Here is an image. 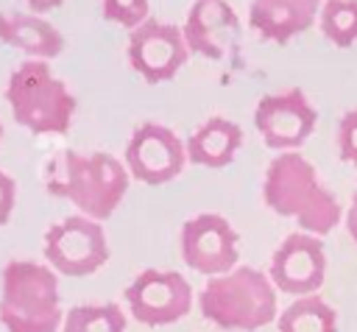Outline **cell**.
Instances as JSON below:
<instances>
[{"label":"cell","instance_id":"obj_1","mask_svg":"<svg viewBox=\"0 0 357 332\" xmlns=\"http://www.w3.org/2000/svg\"><path fill=\"white\" fill-rule=\"evenodd\" d=\"M262 198L271 212L298 223V232L326 237L343 218V206L332 190L318 181L315 167L298 151L271 159L262 179Z\"/></svg>","mask_w":357,"mask_h":332},{"label":"cell","instance_id":"obj_2","mask_svg":"<svg viewBox=\"0 0 357 332\" xmlns=\"http://www.w3.org/2000/svg\"><path fill=\"white\" fill-rule=\"evenodd\" d=\"M128 167L106 153L61 151L45 167V187L50 195L70 201L78 215L103 223L128 193Z\"/></svg>","mask_w":357,"mask_h":332},{"label":"cell","instance_id":"obj_3","mask_svg":"<svg viewBox=\"0 0 357 332\" xmlns=\"http://www.w3.org/2000/svg\"><path fill=\"white\" fill-rule=\"evenodd\" d=\"M198 310L220 329L254 332L276 321V287L259 268L237 265L223 276L206 279L198 293Z\"/></svg>","mask_w":357,"mask_h":332},{"label":"cell","instance_id":"obj_4","mask_svg":"<svg viewBox=\"0 0 357 332\" xmlns=\"http://www.w3.org/2000/svg\"><path fill=\"white\" fill-rule=\"evenodd\" d=\"M0 324L6 332H56L64 324L59 276L50 265L11 259L3 268Z\"/></svg>","mask_w":357,"mask_h":332},{"label":"cell","instance_id":"obj_5","mask_svg":"<svg viewBox=\"0 0 357 332\" xmlns=\"http://www.w3.org/2000/svg\"><path fill=\"white\" fill-rule=\"evenodd\" d=\"M6 100L14 120L33 134H67L78 109L67 84L39 59H25L14 67L6 81Z\"/></svg>","mask_w":357,"mask_h":332},{"label":"cell","instance_id":"obj_6","mask_svg":"<svg viewBox=\"0 0 357 332\" xmlns=\"http://www.w3.org/2000/svg\"><path fill=\"white\" fill-rule=\"evenodd\" d=\"M45 259L56 273L89 276L109 259V240L103 223L70 215L45 232Z\"/></svg>","mask_w":357,"mask_h":332},{"label":"cell","instance_id":"obj_7","mask_svg":"<svg viewBox=\"0 0 357 332\" xmlns=\"http://www.w3.org/2000/svg\"><path fill=\"white\" fill-rule=\"evenodd\" d=\"M192 301V287L178 271L148 268L137 273L134 282L126 287L128 312L145 326H170L181 321L190 312Z\"/></svg>","mask_w":357,"mask_h":332},{"label":"cell","instance_id":"obj_8","mask_svg":"<svg viewBox=\"0 0 357 332\" xmlns=\"http://www.w3.org/2000/svg\"><path fill=\"white\" fill-rule=\"evenodd\" d=\"M187 165V145L184 139L153 120L139 123L126 145V167L128 176L148 184V187H159L170 179H176Z\"/></svg>","mask_w":357,"mask_h":332},{"label":"cell","instance_id":"obj_9","mask_svg":"<svg viewBox=\"0 0 357 332\" xmlns=\"http://www.w3.org/2000/svg\"><path fill=\"white\" fill-rule=\"evenodd\" d=\"M190 59L184 33L173 22L148 17L139 28L128 33V64L148 84H162L176 78V73Z\"/></svg>","mask_w":357,"mask_h":332},{"label":"cell","instance_id":"obj_10","mask_svg":"<svg viewBox=\"0 0 357 332\" xmlns=\"http://www.w3.org/2000/svg\"><path fill=\"white\" fill-rule=\"evenodd\" d=\"M315 120H318V112L301 89L262 95L254 109V126L259 137L265 139L268 148L279 153L301 148L310 139Z\"/></svg>","mask_w":357,"mask_h":332},{"label":"cell","instance_id":"obj_11","mask_svg":"<svg viewBox=\"0 0 357 332\" xmlns=\"http://www.w3.org/2000/svg\"><path fill=\"white\" fill-rule=\"evenodd\" d=\"M237 257H240V237L223 215L204 212L181 226V259L192 271L209 279L223 276L237 268Z\"/></svg>","mask_w":357,"mask_h":332},{"label":"cell","instance_id":"obj_12","mask_svg":"<svg viewBox=\"0 0 357 332\" xmlns=\"http://www.w3.org/2000/svg\"><path fill=\"white\" fill-rule=\"evenodd\" d=\"M268 276L276 290L296 299L315 296L326 279V251L324 240L307 232H293L271 257Z\"/></svg>","mask_w":357,"mask_h":332},{"label":"cell","instance_id":"obj_13","mask_svg":"<svg viewBox=\"0 0 357 332\" xmlns=\"http://www.w3.org/2000/svg\"><path fill=\"white\" fill-rule=\"evenodd\" d=\"M237 14L226 0H195L181 25L190 53L204 59H223L229 45L237 39Z\"/></svg>","mask_w":357,"mask_h":332},{"label":"cell","instance_id":"obj_14","mask_svg":"<svg viewBox=\"0 0 357 332\" xmlns=\"http://www.w3.org/2000/svg\"><path fill=\"white\" fill-rule=\"evenodd\" d=\"M324 0H251L248 25L268 42L284 45L312 28Z\"/></svg>","mask_w":357,"mask_h":332},{"label":"cell","instance_id":"obj_15","mask_svg":"<svg viewBox=\"0 0 357 332\" xmlns=\"http://www.w3.org/2000/svg\"><path fill=\"white\" fill-rule=\"evenodd\" d=\"M0 42L39 61L56 59L64 50V36L53 22H47L39 14L17 11V8H0Z\"/></svg>","mask_w":357,"mask_h":332},{"label":"cell","instance_id":"obj_16","mask_svg":"<svg viewBox=\"0 0 357 332\" xmlns=\"http://www.w3.org/2000/svg\"><path fill=\"white\" fill-rule=\"evenodd\" d=\"M184 145H187V159L192 165L226 167L243 145V128L229 117H209L190 134Z\"/></svg>","mask_w":357,"mask_h":332},{"label":"cell","instance_id":"obj_17","mask_svg":"<svg viewBox=\"0 0 357 332\" xmlns=\"http://www.w3.org/2000/svg\"><path fill=\"white\" fill-rule=\"evenodd\" d=\"M279 332H337V312L318 293L293 299L276 321Z\"/></svg>","mask_w":357,"mask_h":332},{"label":"cell","instance_id":"obj_18","mask_svg":"<svg viewBox=\"0 0 357 332\" xmlns=\"http://www.w3.org/2000/svg\"><path fill=\"white\" fill-rule=\"evenodd\" d=\"M61 332H126V315L117 304H78L64 312Z\"/></svg>","mask_w":357,"mask_h":332},{"label":"cell","instance_id":"obj_19","mask_svg":"<svg viewBox=\"0 0 357 332\" xmlns=\"http://www.w3.org/2000/svg\"><path fill=\"white\" fill-rule=\"evenodd\" d=\"M318 25L335 47H351L357 42V0H324Z\"/></svg>","mask_w":357,"mask_h":332},{"label":"cell","instance_id":"obj_20","mask_svg":"<svg viewBox=\"0 0 357 332\" xmlns=\"http://www.w3.org/2000/svg\"><path fill=\"white\" fill-rule=\"evenodd\" d=\"M148 8H151L148 0H100L103 20L117 22V25H123L128 31L139 28L148 20Z\"/></svg>","mask_w":357,"mask_h":332},{"label":"cell","instance_id":"obj_21","mask_svg":"<svg viewBox=\"0 0 357 332\" xmlns=\"http://www.w3.org/2000/svg\"><path fill=\"white\" fill-rule=\"evenodd\" d=\"M337 153L343 162L357 165V109L346 112L337 123Z\"/></svg>","mask_w":357,"mask_h":332},{"label":"cell","instance_id":"obj_22","mask_svg":"<svg viewBox=\"0 0 357 332\" xmlns=\"http://www.w3.org/2000/svg\"><path fill=\"white\" fill-rule=\"evenodd\" d=\"M14 204H17V181L6 170H0V226L8 223Z\"/></svg>","mask_w":357,"mask_h":332},{"label":"cell","instance_id":"obj_23","mask_svg":"<svg viewBox=\"0 0 357 332\" xmlns=\"http://www.w3.org/2000/svg\"><path fill=\"white\" fill-rule=\"evenodd\" d=\"M346 229H349L351 240L357 243V187H354V193H351V204H349V209H346Z\"/></svg>","mask_w":357,"mask_h":332},{"label":"cell","instance_id":"obj_24","mask_svg":"<svg viewBox=\"0 0 357 332\" xmlns=\"http://www.w3.org/2000/svg\"><path fill=\"white\" fill-rule=\"evenodd\" d=\"M28 8H33V14H45V11H53L59 8L64 0H22Z\"/></svg>","mask_w":357,"mask_h":332},{"label":"cell","instance_id":"obj_25","mask_svg":"<svg viewBox=\"0 0 357 332\" xmlns=\"http://www.w3.org/2000/svg\"><path fill=\"white\" fill-rule=\"evenodd\" d=\"M0 137H3V123H0Z\"/></svg>","mask_w":357,"mask_h":332}]
</instances>
